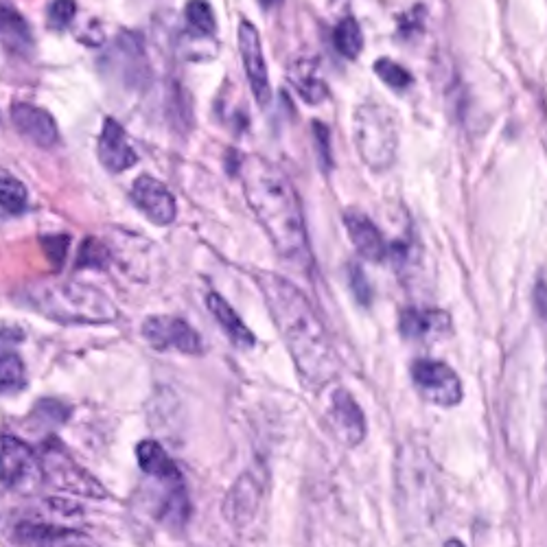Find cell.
Returning <instances> with one entry per match:
<instances>
[{
  "instance_id": "obj_1",
  "label": "cell",
  "mask_w": 547,
  "mask_h": 547,
  "mask_svg": "<svg viewBox=\"0 0 547 547\" xmlns=\"http://www.w3.org/2000/svg\"><path fill=\"white\" fill-rule=\"evenodd\" d=\"M265 305L307 388L327 386L340 370L324 322L300 289L276 272H256Z\"/></svg>"
},
{
  "instance_id": "obj_2",
  "label": "cell",
  "mask_w": 547,
  "mask_h": 547,
  "mask_svg": "<svg viewBox=\"0 0 547 547\" xmlns=\"http://www.w3.org/2000/svg\"><path fill=\"white\" fill-rule=\"evenodd\" d=\"M239 178L248 206L270 237L278 259L296 272L309 274L313 254L305 213L287 173L263 156H246L241 160Z\"/></svg>"
},
{
  "instance_id": "obj_3",
  "label": "cell",
  "mask_w": 547,
  "mask_h": 547,
  "mask_svg": "<svg viewBox=\"0 0 547 547\" xmlns=\"http://www.w3.org/2000/svg\"><path fill=\"white\" fill-rule=\"evenodd\" d=\"M20 302L57 324H110L119 318L114 302L97 287L73 281L31 283L20 289Z\"/></svg>"
},
{
  "instance_id": "obj_4",
  "label": "cell",
  "mask_w": 547,
  "mask_h": 547,
  "mask_svg": "<svg viewBox=\"0 0 547 547\" xmlns=\"http://www.w3.org/2000/svg\"><path fill=\"white\" fill-rule=\"evenodd\" d=\"M353 138L359 156L372 171H386L397 160L399 132L394 112L383 103H362L353 114Z\"/></svg>"
},
{
  "instance_id": "obj_5",
  "label": "cell",
  "mask_w": 547,
  "mask_h": 547,
  "mask_svg": "<svg viewBox=\"0 0 547 547\" xmlns=\"http://www.w3.org/2000/svg\"><path fill=\"white\" fill-rule=\"evenodd\" d=\"M40 458L44 467V480L51 486L92 499H103L108 495L97 477H92L86 469H81L73 460L71 453L64 449L60 440L53 438L49 442H44Z\"/></svg>"
},
{
  "instance_id": "obj_6",
  "label": "cell",
  "mask_w": 547,
  "mask_h": 547,
  "mask_svg": "<svg viewBox=\"0 0 547 547\" xmlns=\"http://www.w3.org/2000/svg\"><path fill=\"white\" fill-rule=\"evenodd\" d=\"M3 486L14 493H33L44 480L42 458L33 451L27 442L16 436H3Z\"/></svg>"
},
{
  "instance_id": "obj_7",
  "label": "cell",
  "mask_w": 547,
  "mask_h": 547,
  "mask_svg": "<svg viewBox=\"0 0 547 547\" xmlns=\"http://www.w3.org/2000/svg\"><path fill=\"white\" fill-rule=\"evenodd\" d=\"M410 375L418 394L429 403L453 407L462 401V381L456 370L438 359H416L410 366Z\"/></svg>"
},
{
  "instance_id": "obj_8",
  "label": "cell",
  "mask_w": 547,
  "mask_h": 547,
  "mask_svg": "<svg viewBox=\"0 0 547 547\" xmlns=\"http://www.w3.org/2000/svg\"><path fill=\"white\" fill-rule=\"evenodd\" d=\"M141 333L145 342L154 348V351L167 353L178 351L184 355H202L204 353V340L189 322L178 316H149Z\"/></svg>"
},
{
  "instance_id": "obj_9",
  "label": "cell",
  "mask_w": 547,
  "mask_h": 547,
  "mask_svg": "<svg viewBox=\"0 0 547 547\" xmlns=\"http://www.w3.org/2000/svg\"><path fill=\"white\" fill-rule=\"evenodd\" d=\"M237 40H239V53L243 60V71H246L252 95L256 103H259L261 108H265L267 103L272 101V84H270V73H267L263 46H261V33L250 20H241Z\"/></svg>"
},
{
  "instance_id": "obj_10",
  "label": "cell",
  "mask_w": 547,
  "mask_h": 547,
  "mask_svg": "<svg viewBox=\"0 0 547 547\" xmlns=\"http://www.w3.org/2000/svg\"><path fill=\"white\" fill-rule=\"evenodd\" d=\"M130 200L154 226H169L178 217L176 197L167 189L165 182L149 176V173H143L134 180Z\"/></svg>"
},
{
  "instance_id": "obj_11",
  "label": "cell",
  "mask_w": 547,
  "mask_h": 547,
  "mask_svg": "<svg viewBox=\"0 0 547 547\" xmlns=\"http://www.w3.org/2000/svg\"><path fill=\"white\" fill-rule=\"evenodd\" d=\"M329 425L335 432V436L348 447L362 445L366 438V432H368L366 414L362 410V405L355 401L353 394L346 388H337L331 394Z\"/></svg>"
},
{
  "instance_id": "obj_12",
  "label": "cell",
  "mask_w": 547,
  "mask_h": 547,
  "mask_svg": "<svg viewBox=\"0 0 547 547\" xmlns=\"http://www.w3.org/2000/svg\"><path fill=\"white\" fill-rule=\"evenodd\" d=\"M11 123H14L16 130L42 149H49L60 143V130H57V123L49 110H44L36 103L18 101L9 110Z\"/></svg>"
},
{
  "instance_id": "obj_13",
  "label": "cell",
  "mask_w": 547,
  "mask_h": 547,
  "mask_svg": "<svg viewBox=\"0 0 547 547\" xmlns=\"http://www.w3.org/2000/svg\"><path fill=\"white\" fill-rule=\"evenodd\" d=\"M344 226H346L348 237H351L353 248L364 261L381 263L388 259L390 243L386 241V237H383V232L379 230L375 221H372L364 211H357V208L346 211Z\"/></svg>"
},
{
  "instance_id": "obj_14",
  "label": "cell",
  "mask_w": 547,
  "mask_h": 547,
  "mask_svg": "<svg viewBox=\"0 0 547 547\" xmlns=\"http://www.w3.org/2000/svg\"><path fill=\"white\" fill-rule=\"evenodd\" d=\"M97 156L101 165L112 173L127 171L138 162L136 149L127 141V132L123 130V125L119 121L112 119V116L103 121L97 141Z\"/></svg>"
},
{
  "instance_id": "obj_15",
  "label": "cell",
  "mask_w": 547,
  "mask_h": 547,
  "mask_svg": "<svg viewBox=\"0 0 547 547\" xmlns=\"http://www.w3.org/2000/svg\"><path fill=\"white\" fill-rule=\"evenodd\" d=\"M261 504V486L256 484L250 473H243L239 480L232 484L224 499V517L235 528H243L254 519L256 510Z\"/></svg>"
},
{
  "instance_id": "obj_16",
  "label": "cell",
  "mask_w": 547,
  "mask_h": 547,
  "mask_svg": "<svg viewBox=\"0 0 547 547\" xmlns=\"http://www.w3.org/2000/svg\"><path fill=\"white\" fill-rule=\"evenodd\" d=\"M449 329V313L434 307H407L399 318V331L405 340H427V337L445 335Z\"/></svg>"
},
{
  "instance_id": "obj_17",
  "label": "cell",
  "mask_w": 547,
  "mask_h": 547,
  "mask_svg": "<svg viewBox=\"0 0 547 547\" xmlns=\"http://www.w3.org/2000/svg\"><path fill=\"white\" fill-rule=\"evenodd\" d=\"M136 460L141 471L147 473L149 477H156V480L165 482L169 486L184 484V477H182V471L178 469V464L169 458V453L158 440L147 438L138 442Z\"/></svg>"
},
{
  "instance_id": "obj_18",
  "label": "cell",
  "mask_w": 547,
  "mask_h": 547,
  "mask_svg": "<svg viewBox=\"0 0 547 547\" xmlns=\"http://www.w3.org/2000/svg\"><path fill=\"white\" fill-rule=\"evenodd\" d=\"M206 307H208V311H211V316L215 318L221 331L230 337V342L237 348H254L256 346V335L248 329V324L241 320L235 307H232L224 296L217 294V292H211L206 296Z\"/></svg>"
},
{
  "instance_id": "obj_19",
  "label": "cell",
  "mask_w": 547,
  "mask_h": 547,
  "mask_svg": "<svg viewBox=\"0 0 547 547\" xmlns=\"http://www.w3.org/2000/svg\"><path fill=\"white\" fill-rule=\"evenodd\" d=\"M0 31H3V44L11 53L27 57L31 55L36 40H33V33L27 18L20 14L14 5L3 3L0 5Z\"/></svg>"
},
{
  "instance_id": "obj_20",
  "label": "cell",
  "mask_w": 547,
  "mask_h": 547,
  "mask_svg": "<svg viewBox=\"0 0 547 547\" xmlns=\"http://www.w3.org/2000/svg\"><path fill=\"white\" fill-rule=\"evenodd\" d=\"M16 539L31 547H86L81 543L79 532L57 528L51 523H22L16 528Z\"/></svg>"
},
{
  "instance_id": "obj_21",
  "label": "cell",
  "mask_w": 547,
  "mask_h": 547,
  "mask_svg": "<svg viewBox=\"0 0 547 547\" xmlns=\"http://www.w3.org/2000/svg\"><path fill=\"white\" fill-rule=\"evenodd\" d=\"M289 81H292L302 101L309 103V106L322 103L329 95V88L324 84V79L316 75V64L313 62H296L292 66V73H289Z\"/></svg>"
},
{
  "instance_id": "obj_22",
  "label": "cell",
  "mask_w": 547,
  "mask_h": 547,
  "mask_svg": "<svg viewBox=\"0 0 547 547\" xmlns=\"http://www.w3.org/2000/svg\"><path fill=\"white\" fill-rule=\"evenodd\" d=\"M333 44L337 53L346 60H357L359 55L364 51V31L362 25H359L357 18L346 16L340 22H337L333 29Z\"/></svg>"
},
{
  "instance_id": "obj_23",
  "label": "cell",
  "mask_w": 547,
  "mask_h": 547,
  "mask_svg": "<svg viewBox=\"0 0 547 547\" xmlns=\"http://www.w3.org/2000/svg\"><path fill=\"white\" fill-rule=\"evenodd\" d=\"M0 206L5 217H20L27 213L29 193L27 186L5 169L0 173Z\"/></svg>"
},
{
  "instance_id": "obj_24",
  "label": "cell",
  "mask_w": 547,
  "mask_h": 547,
  "mask_svg": "<svg viewBox=\"0 0 547 547\" xmlns=\"http://www.w3.org/2000/svg\"><path fill=\"white\" fill-rule=\"evenodd\" d=\"M0 388L5 397H14L27 388V366L14 351H3L0 357Z\"/></svg>"
},
{
  "instance_id": "obj_25",
  "label": "cell",
  "mask_w": 547,
  "mask_h": 547,
  "mask_svg": "<svg viewBox=\"0 0 547 547\" xmlns=\"http://www.w3.org/2000/svg\"><path fill=\"white\" fill-rule=\"evenodd\" d=\"M184 18H186V25H189L191 31H195L197 36H213L217 29L211 3L191 0V3L184 5Z\"/></svg>"
},
{
  "instance_id": "obj_26",
  "label": "cell",
  "mask_w": 547,
  "mask_h": 547,
  "mask_svg": "<svg viewBox=\"0 0 547 547\" xmlns=\"http://www.w3.org/2000/svg\"><path fill=\"white\" fill-rule=\"evenodd\" d=\"M160 517L171 528L184 526L186 519H189V497H186L184 484L171 486V491L167 495V502H165V506H162Z\"/></svg>"
},
{
  "instance_id": "obj_27",
  "label": "cell",
  "mask_w": 547,
  "mask_h": 547,
  "mask_svg": "<svg viewBox=\"0 0 547 547\" xmlns=\"http://www.w3.org/2000/svg\"><path fill=\"white\" fill-rule=\"evenodd\" d=\"M372 71L375 75L392 90H405L414 84L412 73L399 62L390 60V57H379V60L372 64Z\"/></svg>"
},
{
  "instance_id": "obj_28",
  "label": "cell",
  "mask_w": 547,
  "mask_h": 547,
  "mask_svg": "<svg viewBox=\"0 0 547 547\" xmlns=\"http://www.w3.org/2000/svg\"><path fill=\"white\" fill-rule=\"evenodd\" d=\"M68 418H71V407L60 399H40L33 407V421H38V427L64 425Z\"/></svg>"
},
{
  "instance_id": "obj_29",
  "label": "cell",
  "mask_w": 547,
  "mask_h": 547,
  "mask_svg": "<svg viewBox=\"0 0 547 547\" xmlns=\"http://www.w3.org/2000/svg\"><path fill=\"white\" fill-rule=\"evenodd\" d=\"M110 263V250L97 237H86L79 248L77 270H106Z\"/></svg>"
},
{
  "instance_id": "obj_30",
  "label": "cell",
  "mask_w": 547,
  "mask_h": 547,
  "mask_svg": "<svg viewBox=\"0 0 547 547\" xmlns=\"http://www.w3.org/2000/svg\"><path fill=\"white\" fill-rule=\"evenodd\" d=\"M348 285H351V292L355 296V300L362 307H370L372 298H375V289H372L366 272L362 270V265L359 263H351L348 265Z\"/></svg>"
},
{
  "instance_id": "obj_31",
  "label": "cell",
  "mask_w": 547,
  "mask_h": 547,
  "mask_svg": "<svg viewBox=\"0 0 547 547\" xmlns=\"http://www.w3.org/2000/svg\"><path fill=\"white\" fill-rule=\"evenodd\" d=\"M77 16V3L73 0H55L46 7V20H49V27L55 31L66 29Z\"/></svg>"
},
{
  "instance_id": "obj_32",
  "label": "cell",
  "mask_w": 547,
  "mask_h": 547,
  "mask_svg": "<svg viewBox=\"0 0 547 547\" xmlns=\"http://www.w3.org/2000/svg\"><path fill=\"white\" fill-rule=\"evenodd\" d=\"M311 130H313V141H316V147H318L316 151H318L320 167H322V171H331L333 169V154H331L329 127L320 121H313Z\"/></svg>"
},
{
  "instance_id": "obj_33",
  "label": "cell",
  "mask_w": 547,
  "mask_h": 547,
  "mask_svg": "<svg viewBox=\"0 0 547 547\" xmlns=\"http://www.w3.org/2000/svg\"><path fill=\"white\" fill-rule=\"evenodd\" d=\"M42 248H44L46 256H49V261L55 267H60L66 261L68 248H71V237L68 235H46V237H42Z\"/></svg>"
},
{
  "instance_id": "obj_34",
  "label": "cell",
  "mask_w": 547,
  "mask_h": 547,
  "mask_svg": "<svg viewBox=\"0 0 547 547\" xmlns=\"http://www.w3.org/2000/svg\"><path fill=\"white\" fill-rule=\"evenodd\" d=\"M423 16H425L423 5H416L414 9L407 11L405 16H401V20H399V33H401V36L412 38L414 31H418L423 27Z\"/></svg>"
},
{
  "instance_id": "obj_35",
  "label": "cell",
  "mask_w": 547,
  "mask_h": 547,
  "mask_svg": "<svg viewBox=\"0 0 547 547\" xmlns=\"http://www.w3.org/2000/svg\"><path fill=\"white\" fill-rule=\"evenodd\" d=\"M445 547H464V545H462L458 539H451V541L445 543Z\"/></svg>"
}]
</instances>
